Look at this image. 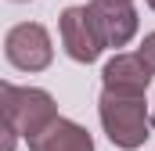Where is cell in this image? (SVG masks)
I'll return each mask as SVG.
<instances>
[{"label": "cell", "mask_w": 155, "mask_h": 151, "mask_svg": "<svg viewBox=\"0 0 155 151\" xmlns=\"http://www.w3.org/2000/svg\"><path fill=\"white\" fill-rule=\"evenodd\" d=\"M97 119H101L105 137L123 151L144 148L155 126L152 112H148V97H119V94H105V90L97 97Z\"/></svg>", "instance_id": "1"}, {"label": "cell", "mask_w": 155, "mask_h": 151, "mask_svg": "<svg viewBox=\"0 0 155 151\" xmlns=\"http://www.w3.org/2000/svg\"><path fill=\"white\" fill-rule=\"evenodd\" d=\"M101 4H134V0H101Z\"/></svg>", "instance_id": "10"}, {"label": "cell", "mask_w": 155, "mask_h": 151, "mask_svg": "<svg viewBox=\"0 0 155 151\" xmlns=\"http://www.w3.org/2000/svg\"><path fill=\"white\" fill-rule=\"evenodd\" d=\"M144 4H148V7H152V11H155V0H144Z\"/></svg>", "instance_id": "11"}, {"label": "cell", "mask_w": 155, "mask_h": 151, "mask_svg": "<svg viewBox=\"0 0 155 151\" xmlns=\"http://www.w3.org/2000/svg\"><path fill=\"white\" fill-rule=\"evenodd\" d=\"M0 112H4V126H11L25 140L40 137L43 130H51L61 119L54 97L47 90H40V86H18V83H0Z\"/></svg>", "instance_id": "2"}, {"label": "cell", "mask_w": 155, "mask_h": 151, "mask_svg": "<svg viewBox=\"0 0 155 151\" xmlns=\"http://www.w3.org/2000/svg\"><path fill=\"white\" fill-rule=\"evenodd\" d=\"M4 58L18 69V72H43L54 61V43L51 33L40 22H18L7 29L4 36Z\"/></svg>", "instance_id": "4"}, {"label": "cell", "mask_w": 155, "mask_h": 151, "mask_svg": "<svg viewBox=\"0 0 155 151\" xmlns=\"http://www.w3.org/2000/svg\"><path fill=\"white\" fill-rule=\"evenodd\" d=\"M152 76L155 72L144 65L137 50H116V58H108L101 69V90L119 97H148Z\"/></svg>", "instance_id": "5"}, {"label": "cell", "mask_w": 155, "mask_h": 151, "mask_svg": "<svg viewBox=\"0 0 155 151\" xmlns=\"http://www.w3.org/2000/svg\"><path fill=\"white\" fill-rule=\"evenodd\" d=\"M97 22H101V33L108 47H126L130 40L137 36L141 29V14L134 4H101V0H90Z\"/></svg>", "instance_id": "6"}, {"label": "cell", "mask_w": 155, "mask_h": 151, "mask_svg": "<svg viewBox=\"0 0 155 151\" xmlns=\"http://www.w3.org/2000/svg\"><path fill=\"white\" fill-rule=\"evenodd\" d=\"M15 4H22V0H15Z\"/></svg>", "instance_id": "12"}, {"label": "cell", "mask_w": 155, "mask_h": 151, "mask_svg": "<svg viewBox=\"0 0 155 151\" xmlns=\"http://www.w3.org/2000/svg\"><path fill=\"white\" fill-rule=\"evenodd\" d=\"M29 151H94V137L87 133V126L61 115L51 130L29 140Z\"/></svg>", "instance_id": "7"}, {"label": "cell", "mask_w": 155, "mask_h": 151, "mask_svg": "<svg viewBox=\"0 0 155 151\" xmlns=\"http://www.w3.org/2000/svg\"><path fill=\"white\" fill-rule=\"evenodd\" d=\"M137 54L144 58V65L155 72V29L152 33H144V40H141V47H137Z\"/></svg>", "instance_id": "8"}, {"label": "cell", "mask_w": 155, "mask_h": 151, "mask_svg": "<svg viewBox=\"0 0 155 151\" xmlns=\"http://www.w3.org/2000/svg\"><path fill=\"white\" fill-rule=\"evenodd\" d=\"M15 144H18V133H15L11 126H4V148L0 151H15Z\"/></svg>", "instance_id": "9"}, {"label": "cell", "mask_w": 155, "mask_h": 151, "mask_svg": "<svg viewBox=\"0 0 155 151\" xmlns=\"http://www.w3.org/2000/svg\"><path fill=\"white\" fill-rule=\"evenodd\" d=\"M58 36L65 54L76 61V65H90L101 58V50L108 47L105 33H101V22L94 14L90 4H69L61 14H58Z\"/></svg>", "instance_id": "3"}]
</instances>
